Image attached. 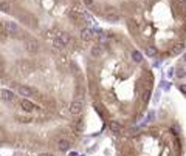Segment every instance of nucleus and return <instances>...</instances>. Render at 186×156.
<instances>
[{"instance_id": "5", "label": "nucleus", "mask_w": 186, "mask_h": 156, "mask_svg": "<svg viewBox=\"0 0 186 156\" xmlns=\"http://www.w3.org/2000/svg\"><path fill=\"white\" fill-rule=\"evenodd\" d=\"M0 14L73 54L81 53L92 33L79 0H0Z\"/></svg>"}, {"instance_id": "3", "label": "nucleus", "mask_w": 186, "mask_h": 156, "mask_svg": "<svg viewBox=\"0 0 186 156\" xmlns=\"http://www.w3.org/2000/svg\"><path fill=\"white\" fill-rule=\"evenodd\" d=\"M87 111H54L0 87V147L67 153L82 139Z\"/></svg>"}, {"instance_id": "2", "label": "nucleus", "mask_w": 186, "mask_h": 156, "mask_svg": "<svg viewBox=\"0 0 186 156\" xmlns=\"http://www.w3.org/2000/svg\"><path fill=\"white\" fill-rule=\"evenodd\" d=\"M0 85L54 111H87L86 76L74 54L3 16Z\"/></svg>"}, {"instance_id": "8", "label": "nucleus", "mask_w": 186, "mask_h": 156, "mask_svg": "<svg viewBox=\"0 0 186 156\" xmlns=\"http://www.w3.org/2000/svg\"><path fill=\"white\" fill-rule=\"evenodd\" d=\"M14 156H67L65 153H50V152H45V153H17Z\"/></svg>"}, {"instance_id": "6", "label": "nucleus", "mask_w": 186, "mask_h": 156, "mask_svg": "<svg viewBox=\"0 0 186 156\" xmlns=\"http://www.w3.org/2000/svg\"><path fill=\"white\" fill-rule=\"evenodd\" d=\"M184 149L180 127L169 119L135 125L115 139V156H184Z\"/></svg>"}, {"instance_id": "1", "label": "nucleus", "mask_w": 186, "mask_h": 156, "mask_svg": "<svg viewBox=\"0 0 186 156\" xmlns=\"http://www.w3.org/2000/svg\"><path fill=\"white\" fill-rule=\"evenodd\" d=\"M87 100L112 133H123L144 117L155 88L147 57L115 28L95 30L81 50Z\"/></svg>"}, {"instance_id": "7", "label": "nucleus", "mask_w": 186, "mask_h": 156, "mask_svg": "<svg viewBox=\"0 0 186 156\" xmlns=\"http://www.w3.org/2000/svg\"><path fill=\"white\" fill-rule=\"evenodd\" d=\"M86 13L107 23L123 22L134 0H79Z\"/></svg>"}, {"instance_id": "4", "label": "nucleus", "mask_w": 186, "mask_h": 156, "mask_svg": "<svg viewBox=\"0 0 186 156\" xmlns=\"http://www.w3.org/2000/svg\"><path fill=\"white\" fill-rule=\"evenodd\" d=\"M123 23L147 59L167 60L186 51V0H134Z\"/></svg>"}]
</instances>
